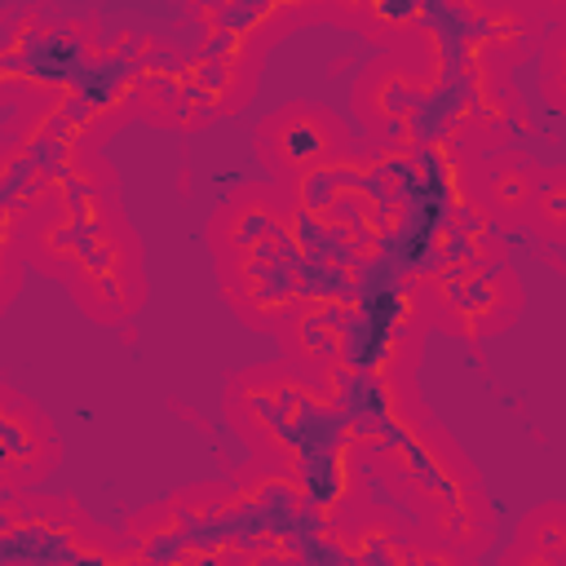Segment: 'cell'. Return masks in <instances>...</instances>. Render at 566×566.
Listing matches in <instances>:
<instances>
[{
  "instance_id": "6da1fadb",
  "label": "cell",
  "mask_w": 566,
  "mask_h": 566,
  "mask_svg": "<svg viewBox=\"0 0 566 566\" xmlns=\"http://www.w3.org/2000/svg\"><path fill=\"white\" fill-rule=\"evenodd\" d=\"M221 411L252 460L287 473H301L305 460L327 447L336 438V424L345 420V411L283 358L230 371Z\"/></svg>"
},
{
  "instance_id": "7a4b0ae2",
  "label": "cell",
  "mask_w": 566,
  "mask_h": 566,
  "mask_svg": "<svg viewBox=\"0 0 566 566\" xmlns=\"http://www.w3.org/2000/svg\"><path fill=\"white\" fill-rule=\"evenodd\" d=\"M407 287L420 301L429 327L469 345L509 332L526 305V287L513 265H424L420 274H411Z\"/></svg>"
},
{
  "instance_id": "3957f363",
  "label": "cell",
  "mask_w": 566,
  "mask_h": 566,
  "mask_svg": "<svg viewBox=\"0 0 566 566\" xmlns=\"http://www.w3.org/2000/svg\"><path fill=\"white\" fill-rule=\"evenodd\" d=\"M62 287L102 327H119L146 305V296H150L146 248H142V234L133 230V221L124 212H115L93 234V243L80 252V261L71 265Z\"/></svg>"
},
{
  "instance_id": "277c9868",
  "label": "cell",
  "mask_w": 566,
  "mask_h": 566,
  "mask_svg": "<svg viewBox=\"0 0 566 566\" xmlns=\"http://www.w3.org/2000/svg\"><path fill=\"white\" fill-rule=\"evenodd\" d=\"M212 265H217L226 305L239 314L243 327H256V332H274L283 314L310 292L305 243L292 234V221L274 239Z\"/></svg>"
},
{
  "instance_id": "5b68a950",
  "label": "cell",
  "mask_w": 566,
  "mask_h": 566,
  "mask_svg": "<svg viewBox=\"0 0 566 566\" xmlns=\"http://www.w3.org/2000/svg\"><path fill=\"white\" fill-rule=\"evenodd\" d=\"M252 150H256V159L265 168V181H274L283 190L296 177L345 159L354 150V128L332 106L301 97V102H287V106H279V111L256 119Z\"/></svg>"
},
{
  "instance_id": "8992f818",
  "label": "cell",
  "mask_w": 566,
  "mask_h": 566,
  "mask_svg": "<svg viewBox=\"0 0 566 566\" xmlns=\"http://www.w3.org/2000/svg\"><path fill=\"white\" fill-rule=\"evenodd\" d=\"M371 482L380 491H389L394 504L402 509H420L433 495H447L455 486L482 482L478 464L469 460V451L451 438V429H442L438 420L416 424L411 433H402L398 442H389L371 464H367Z\"/></svg>"
},
{
  "instance_id": "52a82bcc",
  "label": "cell",
  "mask_w": 566,
  "mask_h": 566,
  "mask_svg": "<svg viewBox=\"0 0 566 566\" xmlns=\"http://www.w3.org/2000/svg\"><path fill=\"white\" fill-rule=\"evenodd\" d=\"M438 84L420 75L398 49H380L354 80L349 106L371 146H416L424 128V106Z\"/></svg>"
},
{
  "instance_id": "ba28073f",
  "label": "cell",
  "mask_w": 566,
  "mask_h": 566,
  "mask_svg": "<svg viewBox=\"0 0 566 566\" xmlns=\"http://www.w3.org/2000/svg\"><path fill=\"white\" fill-rule=\"evenodd\" d=\"M429 318L407 283L380 287L358 301V314L345 332V358L363 376H416Z\"/></svg>"
},
{
  "instance_id": "9c48e42d",
  "label": "cell",
  "mask_w": 566,
  "mask_h": 566,
  "mask_svg": "<svg viewBox=\"0 0 566 566\" xmlns=\"http://www.w3.org/2000/svg\"><path fill=\"white\" fill-rule=\"evenodd\" d=\"M115 212H124L119 195H44L18 230V256L27 261V270L62 283Z\"/></svg>"
},
{
  "instance_id": "30bf717a",
  "label": "cell",
  "mask_w": 566,
  "mask_h": 566,
  "mask_svg": "<svg viewBox=\"0 0 566 566\" xmlns=\"http://www.w3.org/2000/svg\"><path fill=\"white\" fill-rule=\"evenodd\" d=\"M433 420L416 376H363L358 398L349 402L345 420L336 424V442L358 455L363 464H371L389 442H398L402 433H411L416 424Z\"/></svg>"
},
{
  "instance_id": "8fae6325",
  "label": "cell",
  "mask_w": 566,
  "mask_h": 566,
  "mask_svg": "<svg viewBox=\"0 0 566 566\" xmlns=\"http://www.w3.org/2000/svg\"><path fill=\"white\" fill-rule=\"evenodd\" d=\"M358 314V296L354 292H340V287H327V292H305L287 314L283 323L274 327V340H279V358L296 371H318L323 363L340 358L345 354V332Z\"/></svg>"
},
{
  "instance_id": "7c38bea8",
  "label": "cell",
  "mask_w": 566,
  "mask_h": 566,
  "mask_svg": "<svg viewBox=\"0 0 566 566\" xmlns=\"http://www.w3.org/2000/svg\"><path fill=\"white\" fill-rule=\"evenodd\" d=\"M0 464L22 491H35L62 464V438L53 416L22 389L0 380Z\"/></svg>"
},
{
  "instance_id": "4fadbf2b",
  "label": "cell",
  "mask_w": 566,
  "mask_h": 566,
  "mask_svg": "<svg viewBox=\"0 0 566 566\" xmlns=\"http://www.w3.org/2000/svg\"><path fill=\"white\" fill-rule=\"evenodd\" d=\"M287 221H292V208L274 181H243L212 208V217L203 226V243H208L212 261H226V256H239V252L274 239Z\"/></svg>"
},
{
  "instance_id": "5bb4252c",
  "label": "cell",
  "mask_w": 566,
  "mask_h": 566,
  "mask_svg": "<svg viewBox=\"0 0 566 566\" xmlns=\"http://www.w3.org/2000/svg\"><path fill=\"white\" fill-rule=\"evenodd\" d=\"M411 522H416V531H424V535H433V539H442V544H451L478 562H482V553L495 548V535H500V513H495L482 482L433 495L429 504H420L411 513Z\"/></svg>"
},
{
  "instance_id": "9a60e30c",
  "label": "cell",
  "mask_w": 566,
  "mask_h": 566,
  "mask_svg": "<svg viewBox=\"0 0 566 566\" xmlns=\"http://www.w3.org/2000/svg\"><path fill=\"white\" fill-rule=\"evenodd\" d=\"M301 482H305V509H314L323 522H332V531L371 504L367 500V486H371L367 464L358 455H349L336 438L305 460Z\"/></svg>"
},
{
  "instance_id": "2e32d148",
  "label": "cell",
  "mask_w": 566,
  "mask_h": 566,
  "mask_svg": "<svg viewBox=\"0 0 566 566\" xmlns=\"http://www.w3.org/2000/svg\"><path fill=\"white\" fill-rule=\"evenodd\" d=\"M535 177H539V159H531L526 150H491V155H478V168H473V199H478V212L486 217L491 230H522V217H526V203H531V190H535Z\"/></svg>"
},
{
  "instance_id": "e0dca14e",
  "label": "cell",
  "mask_w": 566,
  "mask_h": 566,
  "mask_svg": "<svg viewBox=\"0 0 566 566\" xmlns=\"http://www.w3.org/2000/svg\"><path fill=\"white\" fill-rule=\"evenodd\" d=\"M411 535H416V522L385 504H367L345 526H336L345 566H407Z\"/></svg>"
},
{
  "instance_id": "ac0fdd59",
  "label": "cell",
  "mask_w": 566,
  "mask_h": 566,
  "mask_svg": "<svg viewBox=\"0 0 566 566\" xmlns=\"http://www.w3.org/2000/svg\"><path fill=\"white\" fill-rule=\"evenodd\" d=\"M186 71H190V88H195V97H199L208 124L221 119V115L243 111V106L252 102V93H256V80H261L256 66L226 62V57H208V53H190V57H186Z\"/></svg>"
},
{
  "instance_id": "d6986e66",
  "label": "cell",
  "mask_w": 566,
  "mask_h": 566,
  "mask_svg": "<svg viewBox=\"0 0 566 566\" xmlns=\"http://www.w3.org/2000/svg\"><path fill=\"white\" fill-rule=\"evenodd\" d=\"M230 486L239 491L243 513L248 509L301 513L305 509V482H301V473H287V469H274V464H261V460H252L248 469H239Z\"/></svg>"
},
{
  "instance_id": "ffe728a7",
  "label": "cell",
  "mask_w": 566,
  "mask_h": 566,
  "mask_svg": "<svg viewBox=\"0 0 566 566\" xmlns=\"http://www.w3.org/2000/svg\"><path fill=\"white\" fill-rule=\"evenodd\" d=\"M522 230H531L539 243H566V168L562 164H539Z\"/></svg>"
},
{
  "instance_id": "44dd1931",
  "label": "cell",
  "mask_w": 566,
  "mask_h": 566,
  "mask_svg": "<svg viewBox=\"0 0 566 566\" xmlns=\"http://www.w3.org/2000/svg\"><path fill=\"white\" fill-rule=\"evenodd\" d=\"M513 544L566 562V504H562V500H539V504H531V509L517 517V526H513Z\"/></svg>"
},
{
  "instance_id": "7402d4cb",
  "label": "cell",
  "mask_w": 566,
  "mask_h": 566,
  "mask_svg": "<svg viewBox=\"0 0 566 566\" xmlns=\"http://www.w3.org/2000/svg\"><path fill=\"white\" fill-rule=\"evenodd\" d=\"M562 66H566V31L553 27L544 35V53H539V93L553 111H566V84H562L566 71Z\"/></svg>"
},
{
  "instance_id": "603a6c76",
  "label": "cell",
  "mask_w": 566,
  "mask_h": 566,
  "mask_svg": "<svg viewBox=\"0 0 566 566\" xmlns=\"http://www.w3.org/2000/svg\"><path fill=\"white\" fill-rule=\"evenodd\" d=\"M243 562H248L243 539H226V544H190L164 566H243Z\"/></svg>"
},
{
  "instance_id": "cb8c5ba5",
  "label": "cell",
  "mask_w": 566,
  "mask_h": 566,
  "mask_svg": "<svg viewBox=\"0 0 566 566\" xmlns=\"http://www.w3.org/2000/svg\"><path fill=\"white\" fill-rule=\"evenodd\" d=\"M407 566H478V557H469V553H460V548H451V544H442V539L416 531V535H411V557H407Z\"/></svg>"
},
{
  "instance_id": "d4e9b609",
  "label": "cell",
  "mask_w": 566,
  "mask_h": 566,
  "mask_svg": "<svg viewBox=\"0 0 566 566\" xmlns=\"http://www.w3.org/2000/svg\"><path fill=\"white\" fill-rule=\"evenodd\" d=\"M22 274H27V261L18 256V239L0 234V314L13 305V296L22 292Z\"/></svg>"
},
{
  "instance_id": "484cf974",
  "label": "cell",
  "mask_w": 566,
  "mask_h": 566,
  "mask_svg": "<svg viewBox=\"0 0 566 566\" xmlns=\"http://www.w3.org/2000/svg\"><path fill=\"white\" fill-rule=\"evenodd\" d=\"M243 566H310V557L296 544H279V548H248Z\"/></svg>"
},
{
  "instance_id": "4316f807",
  "label": "cell",
  "mask_w": 566,
  "mask_h": 566,
  "mask_svg": "<svg viewBox=\"0 0 566 566\" xmlns=\"http://www.w3.org/2000/svg\"><path fill=\"white\" fill-rule=\"evenodd\" d=\"M495 566H566L562 557H544V553H531V548H522V544H504L500 548V557H495Z\"/></svg>"
},
{
  "instance_id": "83f0119b",
  "label": "cell",
  "mask_w": 566,
  "mask_h": 566,
  "mask_svg": "<svg viewBox=\"0 0 566 566\" xmlns=\"http://www.w3.org/2000/svg\"><path fill=\"white\" fill-rule=\"evenodd\" d=\"M9 495H22V486L13 482V473L0 464V500H9Z\"/></svg>"
}]
</instances>
